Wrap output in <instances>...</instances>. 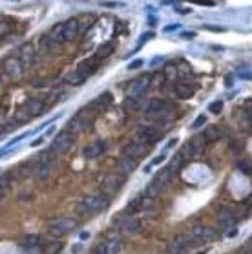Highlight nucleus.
Instances as JSON below:
<instances>
[{"mask_svg": "<svg viewBox=\"0 0 252 254\" xmlns=\"http://www.w3.org/2000/svg\"><path fill=\"white\" fill-rule=\"evenodd\" d=\"M60 251H62V243L57 240L44 243V249H42V253L44 254H60Z\"/></svg>", "mask_w": 252, "mask_h": 254, "instance_id": "nucleus-24", "label": "nucleus"}, {"mask_svg": "<svg viewBox=\"0 0 252 254\" xmlns=\"http://www.w3.org/2000/svg\"><path fill=\"white\" fill-rule=\"evenodd\" d=\"M113 50H115V46L112 44V42H106V44H103V46H101V48L97 50V53H95V57H97L99 60L108 59L112 53H113Z\"/></svg>", "mask_w": 252, "mask_h": 254, "instance_id": "nucleus-23", "label": "nucleus"}, {"mask_svg": "<svg viewBox=\"0 0 252 254\" xmlns=\"http://www.w3.org/2000/svg\"><path fill=\"white\" fill-rule=\"evenodd\" d=\"M205 119H207V117H205V115H199V117L196 119L194 123H192V130H199L201 126L205 124Z\"/></svg>", "mask_w": 252, "mask_h": 254, "instance_id": "nucleus-31", "label": "nucleus"}, {"mask_svg": "<svg viewBox=\"0 0 252 254\" xmlns=\"http://www.w3.org/2000/svg\"><path fill=\"white\" fill-rule=\"evenodd\" d=\"M188 238H190L192 245H203V243L216 240V230L212 227H208V225H196L188 232Z\"/></svg>", "mask_w": 252, "mask_h": 254, "instance_id": "nucleus-4", "label": "nucleus"}, {"mask_svg": "<svg viewBox=\"0 0 252 254\" xmlns=\"http://www.w3.org/2000/svg\"><path fill=\"white\" fill-rule=\"evenodd\" d=\"M141 66H142V60H134V62L128 64V70H137V68H141Z\"/></svg>", "mask_w": 252, "mask_h": 254, "instance_id": "nucleus-34", "label": "nucleus"}, {"mask_svg": "<svg viewBox=\"0 0 252 254\" xmlns=\"http://www.w3.org/2000/svg\"><path fill=\"white\" fill-rule=\"evenodd\" d=\"M203 137H205V141L207 143H214V141H218L221 137V132L216 128V126H208L207 130L203 132Z\"/></svg>", "mask_w": 252, "mask_h": 254, "instance_id": "nucleus-25", "label": "nucleus"}, {"mask_svg": "<svg viewBox=\"0 0 252 254\" xmlns=\"http://www.w3.org/2000/svg\"><path fill=\"white\" fill-rule=\"evenodd\" d=\"M42 141H44V137H39V139H35V141H33L31 146H37V144H40Z\"/></svg>", "mask_w": 252, "mask_h": 254, "instance_id": "nucleus-37", "label": "nucleus"}, {"mask_svg": "<svg viewBox=\"0 0 252 254\" xmlns=\"http://www.w3.org/2000/svg\"><path fill=\"white\" fill-rule=\"evenodd\" d=\"M238 169H239V170H243L247 176H249V174L252 176V167H251V165L243 163V161H238Z\"/></svg>", "mask_w": 252, "mask_h": 254, "instance_id": "nucleus-32", "label": "nucleus"}, {"mask_svg": "<svg viewBox=\"0 0 252 254\" xmlns=\"http://www.w3.org/2000/svg\"><path fill=\"white\" fill-rule=\"evenodd\" d=\"M190 245H192V243H190L188 234H177L175 238L170 240L167 251H168V254H183Z\"/></svg>", "mask_w": 252, "mask_h": 254, "instance_id": "nucleus-9", "label": "nucleus"}, {"mask_svg": "<svg viewBox=\"0 0 252 254\" xmlns=\"http://www.w3.org/2000/svg\"><path fill=\"white\" fill-rule=\"evenodd\" d=\"M174 93H175V97L177 99H190L192 95H194V88L190 85H177L175 86V90H174Z\"/></svg>", "mask_w": 252, "mask_h": 254, "instance_id": "nucleus-22", "label": "nucleus"}, {"mask_svg": "<svg viewBox=\"0 0 252 254\" xmlns=\"http://www.w3.org/2000/svg\"><path fill=\"white\" fill-rule=\"evenodd\" d=\"M165 157H167V154H161V156H157V157L154 159V161H152V165H150L148 169H144V172H146V170H150L152 167H157V165H161L163 161H165Z\"/></svg>", "mask_w": 252, "mask_h": 254, "instance_id": "nucleus-33", "label": "nucleus"}, {"mask_svg": "<svg viewBox=\"0 0 252 254\" xmlns=\"http://www.w3.org/2000/svg\"><path fill=\"white\" fill-rule=\"evenodd\" d=\"M0 83H2V79H0Z\"/></svg>", "mask_w": 252, "mask_h": 254, "instance_id": "nucleus-43", "label": "nucleus"}, {"mask_svg": "<svg viewBox=\"0 0 252 254\" xmlns=\"http://www.w3.org/2000/svg\"><path fill=\"white\" fill-rule=\"evenodd\" d=\"M73 144H75V136H71L70 132L62 130L55 139H53L52 148L50 150H52L53 154H64V152H68Z\"/></svg>", "mask_w": 252, "mask_h": 254, "instance_id": "nucleus-5", "label": "nucleus"}, {"mask_svg": "<svg viewBox=\"0 0 252 254\" xmlns=\"http://www.w3.org/2000/svg\"><path fill=\"white\" fill-rule=\"evenodd\" d=\"M20 59V62L24 64V68L29 64H33V59H35V48L31 44H22L19 48V55H17Z\"/></svg>", "mask_w": 252, "mask_h": 254, "instance_id": "nucleus-17", "label": "nucleus"}, {"mask_svg": "<svg viewBox=\"0 0 252 254\" xmlns=\"http://www.w3.org/2000/svg\"><path fill=\"white\" fill-rule=\"evenodd\" d=\"M175 143H177V139H170V141H168V144H167V148H172Z\"/></svg>", "mask_w": 252, "mask_h": 254, "instance_id": "nucleus-38", "label": "nucleus"}, {"mask_svg": "<svg viewBox=\"0 0 252 254\" xmlns=\"http://www.w3.org/2000/svg\"><path fill=\"white\" fill-rule=\"evenodd\" d=\"M124 106L128 108V110H132V112H136V110H141L142 108V105H141V101H139V97H126L124 99Z\"/></svg>", "mask_w": 252, "mask_h": 254, "instance_id": "nucleus-27", "label": "nucleus"}, {"mask_svg": "<svg viewBox=\"0 0 252 254\" xmlns=\"http://www.w3.org/2000/svg\"><path fill=\"white\" fill-rule=\"evenodd\" d=\"M208 110H210V113H214V115L221 113V110H223V101H214L212 105L208 106Z\"/></svg>", "mask_w": 252, "mask_h": 254, "instance_id": "nucleus-29", "label": "nucleus"}, {"mask_svg": "<svg viewBox=\"0 0 252 254\" xmlns=\"http://www.w3.org/2000/svg\"><path fill=\"white\" fill-rule=\"evenodd\" d=\"M142 228V222L139 218H128L121 223V232L123 234H137Z\"/></svg>", "mask_w": 252, "mask_h": 254, "instance_id": "nucleus-16", "label": "nucleus"}, {"mask_svg": "<svg viewBox=\"0 0 252 254\" xmlns=\"http://www.w3.org/2000/svg\"><path fill=\"white\" fill-rule=\"evenodd\" d=\"M196 254H207V251H199V253H196Z\"/></svg>", "mask_w": 252, "mask_h": 254, "instance_id": "nucleus-42", "label": "nucleus"}, {"mask_svg": "<svg viewBox=\"0 0 252 254\" xmlns=\"http://www.w3.org/2000/svg\"><path fill=\"white\" fill-rule=\"evenodd\" d=\"M123 183H124V179L121 176H108L103 181L104 196H106V194H115V192H119V189L123 187Z\"/></svg>", "mask_w": 252, "mask_h": 254, "instance_id": "nucleus-13", "label": "nucleus"}, {"mask_svg": "<svg viewBox=\"0 0 252 254\" xmlns=\"http://www.w3.org/2000/svg\"><path fill=\"white\" fill-rule=\"evenodd\" d=\"M148 199H150V196H146V192H144V194H139L136 199H132V201H130L126 212L130 214V212H137V210H142L144 207H146Z\"/></svg>", "mask_w": 252, "mask_h": 254, "instance_id": "nucleus-20", "label": "nucleus"}, {"mask_svg": "<svg viewBox=\"0 0 252 254\" xmlns=\"http://www.w3.org/2000/svg\"><path fill=\"white\" fill-rule=\"evenodd\" d=\"M108 203H110L108 196L88 194V196H84L83 199L77 203L75 212H77L79 216H93V214H97V212H101V210L106 209V207H108Z\"/></svg>", "mask_w": 252, "mask_h": 254, "instance_id": "nucleus-1", "label": "nucleus"}, {"mask_svg": "<svg viewBox=\"0 0 252 254\" xmlns=\"http://www.w3.org/2000/svg\"><path fill=\"white\" fill-rule=\"evenodd\" d=\"M136 169V159H130V157L124 156L121 161H119V170L123 172V174H128L132 170Z\"/></svg>", "mask_w": 252, "mask_h": 254, "instance_id": "nucleus-26", "label": "nucleus"}, {"mask_svg": "<svg viewBox=\"0 0 252 254\" xmlns=\"http://www.w3.org/2000/svg\"><path fill=\"white\" fill-rule=\"evenodd\" d=\"M234 222H236V212H234V210L223 209L220 214H218L220 227H230V225H234Z\"/></svg>", "mask_w": 252, "mask_h": 254, "instance_id": "nucleus-21", "label": "nucleus"}, {"mask_svg": "<svg viewBox=\"0 0 252 254\" xmlns=\"http://www.w3.org/2000/svg\"><path fill=\"white\" fill-rule=\"evenodd\" d=\"M22 108L26 110V113L29 117H37V115H40L46 110V105L42 99H29V101H26L22 105Z\"/></svg>", "mask_w": 252, "mask_h": 254, "instance_id": "nucleus-12", "label": "nucleus"}, {"mask_svg": "<svg viewBox=\"0 0 252 254\" xmlns=\"http://www.w3.org/2000/svg\"><path fill=\"white\" fill-rule=\"evenodd\" d=\"M163 136V130L161 128H157V126H154V124H141L139 128H137V139L139 141H142L144 144H150V143H155L159 137Z\"/></svg>", "mask_w": 252, "mask_h": 254, "instance_id": "nucleus-6", "label": "nucleus"}, {"mask_svg": "<svg viewBox=\"0 0 252 254\" xmlns=\"http://www.w3.org/2000/svg\"><path fill=\"white\" fill-rule=\"evenodd\" d=\"M238 236V228H230L228 232H226V238H236Z\"/></svg>", "mask_w": 252, "mask_h": 254, "instance_id": "nucleus-35", "label": "nucleus"}, {"mask_svg": "<svg viewBox=\"0 0 252 254\" xmlns=\"http://www.w3.org/2000/svg\"><path fill=\"white\" fill-rule=\"evenodd\" d=\"M104 150H106V143H104L103 139H99V141L88 144V146L84 148V157H86V159H97L99 156L104 154Z\"/></svg>", "mask_w": 252, "mask_h": 254, "instance_id": "nucleus-14", "label": "nucleus"}, {"mask_svg": "<svg viewBox=\"0 0 252 254\" xmlns=\"http://www.w3.org/2000/svg\"><path fill=\"white\" fill-rule=\"evenodd\" d=\"M9 185H11V176L0 177V201L6 198L7 190H9Z\"/></svg>", "mask_w": 252, "mask_h": 254, "instance_id": "nucleus-28", "label": "nucleus"}, {"mask_svg": "<svg viewBox=\"0 0 252 254\" xmlns=\"http://www.w3.org/2000/svg\"><path fill=\"white\" fill-rule=\"evenodd\" d=\"M241 254H252V249L251 247H245L243 251H241Z\"/></svg>", "mask_w": 252, "mask_h": 254, "instance_id": "nucleus-39", "label": "nucleus"}, {"mask_svg": "<svg viewBox=\"0 0 252 254\" xmlns=\"http://www.w3.org/2000/svg\"><path fill=\"white\" fill-rule=\"evenodd\" d=\"M53 159H55V154H53L52 150H46L44 154H40L37 159H33V161H35L33 176L37 177L39 181H42V179H46V177L50 176L52 167H53Z\"/></svg>", "mask_w": 252, "mask_h": 254, "instance_id": "nucleus-2", "label": "nucleus"}, {"mask_svg": "<svg viewBox=\"0 0 252 254\" xmlns=\"http://www.w3.org/2000/svg\"><path fill=\"white\" fill-rule=\"evenodd\" d=\"M148 152V144H144L142 141H139L137 137H134L132 141L124 144V156L130 157V159H137V157L144 156Z\"/></svg>", "mask_w": 252, "mask_h": 254, "instance_id": "nucleus-8", "label": "nucleus"}, {"mask_svg": "<svg viewBox=\"0 0 252 254\" xmlns=\"http://www.w3.org/2000/svg\"><path fill=\"white\" fill-rule=\"evenodd\" d=\"M2 72L6 73L9 79L19 81V79L22 77V73H24V64L20 62L19 57H7V59L2 62Z\"/></svg>", "mask_w": 252, "mask_h": 254, "instance_id": "nucleus-7", "label": "nucleus"}, {"mask_svg": "<svg viewBox=\"0 0 252 254\" xmlns=\"http://www.w3.org/2000/svg\"><path fill=\"white\" fill-rule=\"evenodd\" d=\"M106 247H108V254H119L123 249V238L119 234H110L106 238Z\"/></svg>", "mask_w": 252, "mask_h": 254, "instance_id": "nucleus-19", "label": "nucleus"}, {"mask_svg": "<svg viewBox=\"0 0 252 254\" xmlns=\"http://www.w3.org/2000/svg\"><path fill=\"white\" fill-rule=\"evenodd\" d=\"M77 227V222L73 218H57L48 223V234L52 238H62Z\"/></svg>", "mask_w": 252, "mask_h": 254, "instance_id": "nucleus-3", "label": "nucleus"}, {"mask_svg": "<svg viewBox=\"0 0 252 254\" xmlns=\"http://www.w3.org/2000/svg\"><path fill=\"white\" fill-rule=\"evenodd\" d=\"M150 86V77L148 75H141V77L134 79L128 85V95L130 97H139L142 91H146Z\"/></svg>", "mask_w": 252, "mask_h": 254, "instance_id": "nucleus-11", "label": "nucleus"}, {"mask_svg": "<svg viewBox=\"0 0 252 254\" xmlns=\"http://www.w3.org/2000/svg\"><path fill=\"white\" fill-rule=\"evenodd\" d=\"M241 79H251V81H252V73H243Z\"/></svg>", "mask_w": 252, "mask_h": 254, "instance_id": "nucleus-40", "label": "nucleus"}, {"mask_svg": "<svg viewBox=\"0 0 252 254\" xmlns=\"http://www.w3.org/2000/svg\"><path fill=\"white\" fill-rule=\"evenodd\" d=\"M42 245H44V241L37 234H26L20 240V247L24 249V251H37V249H40Z\"/></svg>", "mask_w": 252, "mask_h": 254, "instance_id": "nucleus-15", "label": "nucleus"}, {"mask_svg": "<svg viewBox=\"0 0 252 254\" xmlns=\"http://www.w3.org/2000/svg\"><path fill=\"white\" fill-rule=\"evenodd\" d=\"M83 31V28H81V20L79 19H70L62 22V37H64V42L68 40H73L77 39L79 35Z\"/></svg>", "mask_w": 252, "mask_h": 254, "instance_id": "nucleus-10", "label": "nucleus"}, {"mask_svg": "<svg viewBox=\"0 0 252 254\" xmlns=\"http://www.w3.org/2000/svg\"><path fill=\"white\" fill-rule=\"evenodd\" d=\"M81 251H83V245L79 243V245H73V249H71V254H79Z\"/></svg>", "mask_w": 252, "mask_h": 254, "instance_id": "nucleus-36", "label": "nucleus"}, {"mask_svg": "<svg viewBox=\"0 0 252 254\" xmlns=\"http://www.w3.org/2000/svg\"><path fill=\"white\" fill-rule=\"evenodd\" d=\"M93 254H108V247H106V241H99L95 249H93Z\"/></svg>", "mask_w": 252, "mask_h": 254, "instance_id": "nucleus-30", "label": "nucleus"}, {"mask_svg": "<svg viewBox=\"0 0 252 254\" xmlns=\"http://www.w3.org/2000/svg\"><path fill=\"white\" fill-rule=\"evenodd\" d=\"M86 238H90V232H83L81 234V240H86Z\"/></svg>", "mask_w": 252, "mask_h": 254, "instance_id": "nucleus-41", "label": "nucleus"}, {"mask_svg": "<svg viewBox=\"0 0 252 254\" xmlns=\"http://www.w3.org/2000/svg\"><path fill=\"white\" fill-rule=\"evenodd\" d=\"M86 123H88V119L83 117V113H79V115H75V117H73L70 123H68V128H66V132H70L71 136L81 134V132L84 130V126H86Z\"/></svg>", "mask_w": 252, "mask_h": 254, "instance_id": "nucleus-18", "label": "nucleus"}]
</instances>
